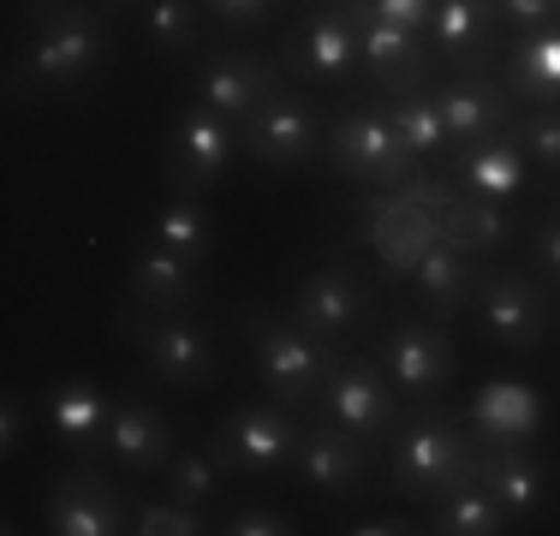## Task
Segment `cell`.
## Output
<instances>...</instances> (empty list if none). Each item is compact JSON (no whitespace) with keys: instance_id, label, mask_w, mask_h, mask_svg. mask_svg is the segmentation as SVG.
<instances>
[{"instance_id":"1","label":"cell","mask_w":560,"mask_h":536,"mask_svg":"<svg viewBox=\"0 0 560 536\" xmlns=\"http://www.w3.org/2000/svg\"><path fill=\"white\" fill-rule=\"evenodd\" d=\"M36 36L19 54L7 90L12 96H72L108 66V12L84 0H31Z\"/></svg>"},{"instance_id":"2","label":"cell","mask_w":560,"mask_h":536,"mask_svg":"<svg viewBox=\"0 0 560 536\" xmlns=\"http://www.w3.org/2000/svg\"><path fill=\"white\" fill-rule=\"evenodd\" d=\"M459 482H471V429H465V406L411 399V411H399V429H394L388 489L406 494V501H442Z\"/></svg>"},{"instance_id":"3","label":"cell","mask_w":560,"mask_h":536,"mask_svg":"<svg viewBox=\"0 0 560 536\" xmlns=\"http://www.w3.org/2000/svg\"><path fill=\"white\" fill-rule=\"evenodd\" d=\"M238 328L250 340V358H257V382L269 387V399L292 411L323 406V387L340 364V346H323L299 328L292 316L269 311V304H245L238 311Z\"/></svg>"},{"instance_id":"4","label":"cell","mask_w":560,"mask_h":536,"mask_svg":"<svg viewBox=\"0 0 560 536\" xmlns=\"http://www.w3.org/2000/svg\"><path fill=\"white\" fill-rule=\"evenodd\" d=\"M299 411L280 406V399H245L221 418V429L209 435V459L221 465L226 477H275L292 465L299 453Z\"/></svg>"},{"instance_id":"5","label":"cell","mask_w":560,"mask_h":536,"mask_svg":"<svg viewBox=\"0 0 560 536\" xmlns=\"http://www.w3.org/2000/svg\"><path fill=\"white\" fill-rule=\"evenodd\" d=\"M114 328L143 352V364H150V375L162 387H203L209 375H215V364H221L209 328L191 322L185 311H150V304H131V311H119Z\"/></svg>"},{"instance_id":"6","label":"cell","mask_w":560,"mask_h":536,"mask_svg":"<svg viewBox=\"0 0 560 536\" xmlns=\"http://www.w3.org/2000/svg\"><path fill=\"white\" fill-rule=\"evenodd\" d=\"M233 161H238V119H226L209 102L179 107V119L167 131V155H162L173 197H203Z\"/></svg>"},{"instance_id":"7","label":"cell","mask_w":560,"mask_h":536,"mask_svg":"<svg viewBox=\"0 0 560 536\" xmlns=\"http://www.w3.org/2000/svg\"><path fill=\"white\" fill-rule=\"evenodd\" d=\"M328 161L358 185H406L418 155L399 143V131L388 126L382 107H352L328 126Z\"/></svg>"},{"instance_id":"8","label":"cell","mask_w":560,"mask_h":536,"mask_svg":"<svg viewBox=\"0 0 560 536\" xmlns=\"http://www.w3.org/2000/svg\"><path fill=\"white\" fill-rule=\"evenodd\" d=\"M238 155L262 161V167H304L323 155V114L311 107V96L280 90L257 114L238 119Z\"/></svg>"},{"instance_id":"9","label":"cell","mask_w":560,"mask_h":536,"mask_svg":"<svg viewBox=\"0 0 560 536\" xmlns=\"http://www.w3.org/2000/svg\"><path fill=\"white\" fill-rule=\"evenodd\" d=\"M364 66L358 48V7H323L287 36L280 48V72L299 78V84H346V78Z\"/></svg>"},{"instance_id":"10","label":"cell","mask_w":560,"mask_h":536,"mask_svg":"<svg viewBox=\"0 0 560 536\" xmlns=\"http://www.w3.org/2000/svg\"><path fill=\"white\" fill-rule=\"evenodd\" d=\"M316 411L346 423V429H358L364 441H388L399 429V387L388 382L382 358H340Z\"/></svg>"},{"instance_id":"11","label":"cell","mask_w":560,"mask_h":536,"mask_svg":"<svg viewBox=\"0 0 560 536\" xmlns=\"http://www.w3.org/2000/svg\"><path fill=\"white\" fill-rule=\"evenodd\" d=\"M477 311H483L489 340L513 346V352H530L549 334V292H542V275H530V268H483Z\"/></svg>"},{"instance_id":"12","label":"cell","mask_w":560,"mask_h":536,"mask_svg":"<svg viewBox=\"0 0 560 536\" xmlns=\"http://www.w3.org/2000/svg\"><path fill=\"white\" fill-rule=\"evenodd\" d=\"M370 311H376V299H370L364 275L346 268V263H328V268H316V275H304L299 299H292V322L323 346L352 340L370 322Z\"/></svg>"},{"instance_id":"13","label":"cell","mask_w":560,"mask_h":536,"mask_svg":"<svg viewBox=\"0 0 560 536\" xmlns=\"http://www.w3.org/2000/svg\"><path fill=\"white\" fill-rule=\"evenodd\" d=\"M280 90H287V72L250 48H203L197 54V102L221 107L226 119L257 114Z\"/></svg>"},{"instance_id":"14","label":"cell","mask_w":560,"mask_h":536,"mask_svg":"<svg viewBox=\"0 0 560 536\" xmlns=\"http://www.w3.org/2000/svg\"><path fill=\"white\" fill-rule=\"evenodd\" d=\"M382 370L406 399H435L459 370V352L435 322H399V328L382 340Z\"/></svg>"},{"instance_id":"15","label":"cell","mask_w":560,"mask_h":536,"mask_svg":"<svg viewBox=\"0 0 560 536\" xmlns=\"http://www.w3.org/2000/svg\"><path fill=\"white\" fill-rule=\"evenodd\" d=\"M358 48H364L370 84L388 102H406L430 84V54H423V36L406 31V24L376 19L370 7H358Z\"/></svg>"},{"instance_id":"16","label":"cell","mask_w":560,"mask_h":536,"mask_svg":"<svg viewBox=\"0 0 560 536\" xmlns=\"http://www.w3.org/2000/svg\"><path fill=\"white\" fill-rule=\"evenodd\" d=\"M370 447H376V441H364L358 429H346L335 418H316V423H304V435H299L292 471L311 482V489L352 494V489H364V477H370Z\"/></svg>"},{"instance_id":"17","label":"cell","mask_w":560,"mask_h":536,"mask_svg":"<svg viewBox=\"0 0 560 536\" xmlns=\"http://www.w3.org/2000/svg\"><path fill=\"white\" fill-rule=\"evenodd\" d=\"M435 54L459 78H489L495 72V36H501V7L495 0H435Z\"/></svg>"},{"instance_id":"18","label":"cell","mask_w":560,"mask_h":536,"mask_svg":"<svg viewBox=\"0 0 560 536\" xmlns=\"http://www.w3.org/2000/svg\"><path fill=\"white\" fill-rule=\"evenodd\" d=\"M48 531L55 536H119V531H131V513L114 494V482L84 459L78 471H66L48 489Z\"/></svg>"},{"instance_id":"19","label":"cell","mask_w":560,"mask_h":536,"mask_svg":"<svg viewBox=\"0 0 560 536\" xmlns=\"http://www.w3.org/2000/svg\"><path fill=\"white\" fill-rule=\"evenodd\" d=\"M471 482H483L495 494L506 518H530L542 506V489H549V477H542L537 453L525 441H477V435H471Z\"/></svg>"},{"instance_id":"20","label":"cell","mask_w":560,"mask_h":536,"mask_svg":"<svg viewBox=\"0 0 560 536\" xmlns=\"http://www.w3.org/2000/svg\"><path fill=\"white\" fill-rule=\"evenodd\" d=\"M435 107H442L453 143H483V138L513 131V90H506L495 72L489 78H459L453 72L447 84L435 90Z\"/></svg>"},{"instance_id":"21","label":"cell","mask_w":560,"mask_h":536,"mask_svg":"<svg viewBox=\"0 0 560 536\" xmlns=\"http://www.w3.org/2000/svg\"><path fill=\"white\" fill-rule=\"evenodd\" d=\"M465 429L477 441H530L542 429V399L518 375H489L471 399H465Z\"/></svg>"},{"instance_id":"22","label":"cell","mask_w":560,"mask_h":536,"mask_svg":"<svg viewBox=\"0 0 560 536\" xmlns=\"http://www.w3.org/2000/svg\"><path fill=\"white\" fill-rule=\"evenodd\" d=\"M442 161H447V173L465 185V191L489 197V203H506V197L525 191V150H518L513 131L483 138V143H453Z\"/></svg>"},{"instance_id":"23","label":"cell","mask_w":560,"mask_h":536,"mask_svg":"<svg viewBox=\"0 0 560 536\" xmlns=\"http://www.w3.org/2000/svg\"><path fill=\"white\" fill-rule=\"evenodd\" d=\"M108 453H114L119 471L155 477V471H167V459L179 453V441H173V423L150 406V399H126V406H114Z\"/></svg>"},{"instance_id":"24","label":"cell","mask_w":560,"mask_h":536,"mask_svg":"<svg viewBox=\"0 0 560 536\" xmlns=\"http://www.w3.org/2000/svg\"><path fill=\"white\" fill-rule=\"evenodd\" d=\"M477 280H483V263L465 257L453 238H430L423 257H418V275H411V292H418V304L435 322H447L477 299Z\"/></svg>"},{"instance_id":"25","label":"cell","mask_w":560,"mask_h":536,"mask_svg":"<svg viewBox=\"0 0 560 536\" xmlns=\"http://www.w3.org/2000/svg\"><path fill=\"white\" fill-rule=\"evenodd\" d=\"M48 423H55L60 447L72 453V459H96V453H108L114 406L102 399L96 382H60L55 399H48Z\"/></svg>"},{"instance_id":"26","label":"cell","mask_w":560,"mask_h":536,"mask_svg":"<svg viewBox=\"0 0 560 536\" xmlns=\"http://www.w3.org/2000/svg\"><path fill=\"white\" fill-rule=\"evenodd\" d=\"M197 263L179 257V250H167L162 238H150V245L131 257V299L150 304V311H191L197 304Z\"/></svg>"},{"instance_id":"27","label":"cell","mask_w":560,"mask_h":536,"mask_svg":"<svg viewBox=\"0 0 560 536\" xmlns=\"http://www.w3.org/2000/svg\"><path fill=\"white\" fill-rule=\"evenodd\" d=\"M506 90H513V102H530V107H560V19L542 24V31H530L525 43L513 48V60H506Z\"/></svg>"},{"instance_id":"28","label":"cell","mask_w":560,"mask_h":536,"mask_svg":"<svg viewBox=\"0 0 560 536\" xmlns=\"http://www.w3.org/2000/svg\"><path fill=\"white\" fill-rule=\"evenodd\" d=\"M430 531L435 536H501V531H513V518H506V506L483 482H459L442 501H430Z\"/></svg>"},{"instance_id":"29","label":"cell","mask_w":560,"mask_h":536,"mask_svg":"<svg viewBox=\"0 0 560 536\" xmlns=\"http://www.w3.org/2000/svg\"><path fill=\"white\" fill-rule=\"evenodd\" d=\"M442 221H447V238L465 250V257H495V250L513 238V214H506V203H489V197H453V203L442 209Z\"/></svg>"},{"instance_id":"30","label":"cell","mask_w":560,"mask_h":536,"mask_svg":"<svg viewBox=\"0 0 560 536\" xmlns=\"http://www.w3.org/2000/svg\"><path fill=\"white\" fill-rule=\"evenodd\" d=\"M203 0H150L143 7V36H150V48L162 54V60H191V54H203Z\"/></svg>"},{"instance_id":"31","label":"cell","mask_w":560,"mask_h":536,"mask_svg":"<svg viewBox=\"0 0 560 536\" xmlns=\"http://www.w3.org/2000/svg\"><path fill=\"white\" fill-rule=\"evenodd\" d=\"M382 114H388V126L399 131V143H406L418 161H442L453 150L447 138V119L442 107H435V96H406V102H382Z\"/></svg>"},{"instance_id":"32","label":"cell","mask_w":560,"mask_h":536,"mask_svg":"<svg viewBox=\"0 0 560 536\" xmlns=\"http://www.w3.org/2000/svg\"><path fill=\"white\" fill-rule=\"evenodd\" d=\"M155 238H162L167 250H179V257L203 263L209 245H215V221H209L203 197H173V203L155 214Z\"/></svg>"},{"instance_id":"33","label":"cell","mask_w":560,"mask_h":536,"mask_svg":"<svg viewBox=\"0 0 560 536\" xmlns=\"http://www.w3.org/2000/svg\"><path fill=\"white\" fill-rule=\"evenodd\" d=\"M221 465L209 459V447L203 453H191V447H179L167 459V471H162V482H167V494L173 501H185V506H197V513H209L215 506V494H221Z\"/></svg>"},{"instance_id":"34","label":"cell","mask_w":560,"mask_h":536,"mask_svg":"<svg viewBox=\"0 0 560 536\" xmlns=\"http://www.w3.org/2000/svg\"><path fill=\"white\" fill-rule=\"evenodd\" d=\"M131 531L138 536H203L209 531V518L197 513V506H185V501H143L138 513H131Z\"/></svg>"},{"instance_id":"35","label":"cell","mask_w":560,"mask_h":536,"mask_svg":"<svg viewBox=\"0 0 560 536\" xmlns=\"http://www.w3.org/2000/svg\"><path fill=\"white\" fill-rule=\"evenodd\" d=\"M513 138L525 150V161L560 173V107H530L525 119H513Z\"/></svg>"},{"instance_id":"36","label":"cell","mask_w":560,"mask_h":536,"mask_svg":"<svg viewBox=\"0 0 560 536\" xmlns=\"http://www.w3.org/2000/svg\"><path fill=\"white\" fill-rule=\"evenodd\" d=\"M530 275H542V287H560V221H537L525 238Z\"/></svg>"},{"instance_id":"37","label":"cell","mask_w":560,"mask_h":536,"mask_svg":"<svg viewBox=\"0 0 560 536\" xmlns=\"http://www.w3.org/2000/svg\"><path fill=\"white\" fill-rule=\"evenodd\" d=\"M221 531H226V536H292L299 525H292L280 506H238V513L226 518Z\"/></svg>"},{"instance_id":"38","label":"cell","mask_w":560,"mask_h":536,"mask_svg":"<svg viewBox=\"0 0 560 536\" xmlns=\"http://www.w3.org/2000/svg\"><path fill=\"white\" fill-rule=\"evenodd\" d=\"M275 7H287V0H203V12L226 31H250V24L275 19Z\"/></svg>"},{"instance_id":"39","label":"cell","mask_w":560,"mask_h":536,"mask_svg":"<svg viewBox=\"0 0 560 536\" xmlns=\"http://www.w3.org/2000/svg\"><path fill=\"white\" fill-rule=\"evenodd\" d=\"M358 7H370L388 24H406V31H418V36L435 24V0H358Z\"/></svg>"},{"instance_id":"40","label":"cell","mask_w":560,"mask_h":536,"mask_svg":"<svg viewBox=\"0 0 560 536\" xmlns=\"http://www.w3.org/2000/svg\"><path fill=\"white\" fill-rule=\"evenodd\" d=\"M501 24H518V31H542V24L560 19V0H495Z\"/></svg>"},{"instance_id":"41","label":"cell","mask_w":560,"mask_h":536,"mask_svg":"<svg viewBox=\"0 0 560 536\" xmlns=\"http://www.w3.org/2000/svg\"><path fill=\"white\" fill-rule=\"evenodd\" d=\"M19 441H24V399L7 394L0 399V453H19Z\"/></svg>"},{"instance_id":"42","label":"cell","mask_w":560,"mask_h":536,"mask_svg":"<svg viewBox=\"0 0 560 536\" xmlns=\"http://www.w3.org/2000/svg\"><path fill=\"white\" fill-rule=\"evenodd\" d=\"M418 525H406V518H358V525H346V536H406Z\"/></svg>"},{"instance_id":"43","label":"cell","mask_w":560,"mask_h":536,"mask_svg":"<svg viewBox=\"0 0 560 536\" xmlns=\"http://www.w3.org/2000/svg\"><path fill=\"white\" fill-rule=\"evenodd\" d=\"M96 7H102V12H143L150 0H96Z\"/></svg>"},{"instance_id":"44","label":"cell","mask_w":560,"mask_h":536,"mask_svg":"<svg viewBox=\"0 0 560 536\" xmlns=\"http://www.w3.org/2000/svg\"><path fill=\"white\" fill-rule=\"evenodd\" d=\"M335 7H358V0H335Z\"/></svg>"}]
</instances>
